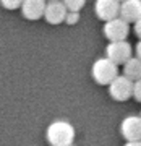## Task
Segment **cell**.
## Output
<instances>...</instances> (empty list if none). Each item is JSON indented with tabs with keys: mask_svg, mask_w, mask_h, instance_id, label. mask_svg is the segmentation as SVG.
Returning a JSON list of instances; mask_svg holds the SVG:
<instances>
[{
	"mask_svg": "<svg viewBox=\"0 0 141 146\" xmlns=\"http://www.w3.org/2000/svg\"><path fill=\"white\" fill-rule=\"evenodd\" d=\"M120 133L126 141L141 140V117L140 115H130L122 120Z\"/></svg>",
	"mask_w": 141,
	"mask_h": 146,
	"instance_id": "ba28073f",
	"label": "cell"
},
{
	"mask_svg": "<svg viewBox=\"0 0 141 146\" xmlns=\"http://www.w3.org/2000/svg\"><path fill=\"white\" fill-rule=\"evenodd\" d=\"M96 16L102 21H109L117 18L120 13V2L118 0H96L94 3Z\"/></svg>",
	"mask_w": 141,
	"mask_h": 146,
	"instance_id": "52a82bcc",
	"label": "cell"
},
{
	"mask_svg": "<svg viewBox=\"0 0 141 146\" xmlns=\"http://www.w3.org/2000/svg\"><path fill=\"white\" fill-rule=\"evenodd\" d=\"M79 21V11H68L65 16V23L67 25H76Z\"/></svg>",
	"mask_w": 141,
	"mask_h": 146,
	"instance_id": "5bb4252c",
	"label": "cell"
},
{
	"mask_svg": "<svg viewBox=\"0 0 141 146\" xmlns=\"http://www.w3.org/2000/svg\"><path fill=\"white\" fill-rule=\"evenodd\" d=\"M68 10L62 0H52L46 3V10H44V18L49 25H60L65 21Z\"/></svg>",
	"mask_w": 141,
	"mask_h": 146,
	"instance_id": "8992f818",
	"label": "cell"
},
{
	"mask_svg": "<svg viewBox=\"0 0 141 146\" xmlns=\"http://www.w3.org/2000/svg\"><path fill=\"white\" fill-rule=\"evenodd\" d=\"M109 94L112 99L118 102L128 101L133 98V81L125 75H117L109 83Z\"/></svg>",
	"mask_w": 141,
	"mask_h": 146,
	"instance_id": "3957f363",
	"label": "cell"
},
{
	"mask_svg": "<svg viewBox=\"0 0 141 146\" xmlns=\"http://www.w3.org/2000/svg\"><path fill=\"white\" fill-rule=\"evenodd\" d=\"M135 34L141 39V16L135 21Z\"/></svg>",
	"mask_w": 141,
	"mask_h": 146,
	"instance_id": "2e32d148",
	"label": "cell"
},
{
	"mask_svg": "<svg viewBox=\"0 0 141 146\" xmlns=\"http://www.w3.org/2000/svg\"><path fill=\"white\" fill-rule=\"evenodd\" d=\"M118 2H123V0H118Z\"/></svg>",
	"mask_w": 141,
	"mask_h": 146,
	"instance_id": "44dd1931",
	"label": "cell"
},
{
	"mask_svg": "<svg viewBox=\"0 0 141 146\" xmlns=\"http://www.w3.org/2000/svg\"><path fill=\"white\" fill-rule=\"evenodd\" d=\"M118 16L123 18L128 25L135 23L141 16V0H123V2H120Z\"/></svg>",
	"mask_w": 141,
	"mask_h": 146,
	"instance_id": "30bf717a",
	"label": "cell"
},
{
	"mask_svg": "<svg viewBox=\"0 0 141 146\" xmlns=\"http://www.w3.org/2000/svg\"><path fill=\"white\" fill-rule=\"evenodd\" d=\"M46 0H23L21 3V13L29 21H36L44 18V10H46Z\"/></svg>",
	"mask_w": 141,
	"mask_h": 146,
	"instance_id": "9c48e42d",
	"label": "cell"
},
{
	"mask_svg": "<svg viewBox=\"0 0 141 146\" xmlns=\"http://www.w3.org/2000/svg\"><path fill=\"white\" fill-rule=\"evenodd\" d=\"M46 140L50 146H67L73 145L75 128L67 120H55L46 130Z\"/></svg>",
	"mask_w": 141,
	"mask_h": 146,
	"instance_id": "6da1fadb",
	"label": "cell"
},
{
	"mask_svg": "<svg viewBox=\"0 0 141 146\" xmlns=\"http://www.w3.org/2000/svg\"><path fill=\"white\" fill-rule=\"evenodd\" d=\"M140 117H141V115H140Z\"/></svg>",
	"mask_w": 141,
	"mask_h": 146,
	"instance_id": "7402d4cb",
	"label": "cell"
},
{
	"mask_svg": "<svg viewBox=\"0 0 141 146\" xmlns=\"http://www.w3.org/2000/svg\"><path fill=\"white\" fill-rule=\"evenodd\" d=\"M133 98L138 102H141V78L133 81Z\"/></svg>",
	"mask_w": 141,
	"mask_h": 146,
	"instance_id": "9a60e30c",
	"label": "cell"
},
{
	"mask_svg": "<svg viewBox=\"0 0 141 146\" xmlns=\"http://www.w3.org/2000/svg\"><path fill=\"white\" fill-rule=\"evenodd\" d=\"M47 2H52V0H47Z\"/></svg>",
	"mask_w": 141,
	"mask_h": 146,
	"instance_id": "ffe728a7",
	"label": "cell"
},
{
	"mask_svg": "<svg viewBox=\"0 0 141 146\" xmlns=\"http://www.w3.org/2000/svg\"><path fill=\"white\" fill-rule=\"evenodd\" d=\"M67 146H73V145H67Z\"/></svg>",
	"mask_w": 141,
	"mask_h": 146,
	"instance_id": "d6986e66",
	"label": "cell"
},
{
	"mask_svg": "<svg viewBox=\"0 0 141 146\" xmlns=\"http://www.w3.org/2000/svg\"><path fill=\"white\" fill-rule=\"evenodd\" d=\"M91 75H93V80L97 84H109L112 80L118 75V70H117V65H115L110 58H97L96 62L93 63V68H91Z\"/></svg>",
	"mask_w": 141,
	"mask_h": 146,
	"instance_id": "7a4b0ae2",
	"label": "cell"
},
{
	"mask_svg": "<svg viewBox=\"0 0 141 146\" xmlns=\"http://www.w3.org/2000/svg\"><path fill=\"white\" fill-rule=\"evenodd\" d=\"M125 146H141V140H136V141H126Z\"/></svg>",
	"mask_w": 141,
	"mask_h": 146,
	"instance_id": "e0dca14e",
	"label": "cell"
},
{
	"mask_svg": "<svg viewBox=\"0 0 141 146\" xmlns=\"http://www.w3.org/2000/svg\"><path fill=\"white\" fill-rule=\"evenodd\" d=\"M21 3H23V0H0V5L5 10H16L21 7Z\"/></svg>",
	"mask_w": 141,
	"mask_h": 146,
	"instance_id": "4fadbf2b",
	"label": "cell"
},
{
	"mask_svg": "<svg viewBox=\"0 0 141 146\" xmlns=\"http://www.w3.org/2000/svg\"><path fill=\"white\" fill-rule=\"evenodd\" d=\"M130 33V26L123 18L117 16V18H112V20L105 21L104 23V36L112 41H125L126 36Z\"/></svg>",
	"mask_w": 141,
	"mask_h": 146,
	"instance_id": "277c9868",
	"label": "cell"
},
{
	"mask_svg": "<svg viewBox=\"0 0 141 146\" xmlns=\"http://www.w3.org/2000/svg\"><path fill=\"white\" fill-rule=\"evenodd\" d=\"M136 57L141 58V39H140V42L136 44Z\"/></svg>",
	"mask_w": 141,
	"mask_h": 146,
	"instance_id": "ac0fdd59",
	"label": "cell"
},
{
	"mask_svg": "<svg viewBox=\"0 0 141 146\" xmlns=\"http://www.w3.org/2000/svg\"><path fill=\"white\" fill-rule=\"evenodd\" d=\"M68 11H79L84 7L86 0H62Z\"/></svg>",
	"mask_w": 141,
	"mask_h": 146,
	"instance_id": "7c38bea8",
	"label": "cell"
},
{
	"mask_svg": "<svg viewBox=\"0 0 141 146\" xmlns=\"http://www.w3.org/2000/svg\"><path fill=\"white\" fill-rule=\"evenodd\" d=\"M105 57L118 67L131 57V46L126 41H112L105 49Z\"/></svg>",
	"mask_w": 141,
	"mask_h": 146,
	"instance_id": "5b68a950",
	"label": "cell"
},
{
	"mask_svg": "<svg viewBox=\"0 0 141 146\" xmlns=\"http://www.w3.org/2000/svg\"><path fill=\"white\" fill-rule=\"evenodd\" d=\"M123 75L128 76L131 81H136V80L141 78V58L138 57H130L123 63Z\"/></svg>",
	"mask_w": 141,
	"mask_h": 146,
	"instance_id": "8fae6325",
	"label": "cell"
}]
</instances>
